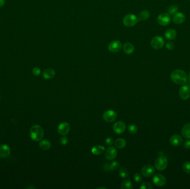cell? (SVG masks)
Wrapping results in <instances>:
<instances>
[{
  "label": "cell",
  "instance_id": "f546056e",
  "mask_svg": "<svg viewBox=\"0 0 190 189\" xmlns=\"http://www.w3.org/2000/svg\"><path fill=\"white\" fill-rule=\"evenodd\" d=\"M128 130L129 132V133L132 134H135L137 133L138 131V128L136 125H134V124H131L128 126Z\"/></svg>",
  "mask_w": 190,
  "mask_h": 189
},
{
  "label": "cell",
  "instance_id": "cb8c5ba5",
  "mask_svg": "<svg viewBox=\"0 0 190 189\" xmlns=\"http://www.w3.org/2000/svg\"><path fill=\"white\" fill-rule=\"evenodd\" d=\"M115 147L118 149H123L126 146V141L123 138H119L115 142Z\"/></svg>",
  "mask_w": 190,
  "mask_h": 189
},
{
  "label": "cell",
  "instance_id": "836d02e7",
  "mask_svg": "<svg viewBox=\"0 0 190 189\" xmlns=\"http://www.w3.org/2000/svg\"><path fill=\"white\" fill-rule=\"evenodd\" d=\"M105 143L108 146H112L114 143V140L111 137H108L106 139Z\"/></svg>",
  "mask_w": 190,
  "mask_h": 189
},
{
  "label": "cell",
  "instance_id": "60d3db41",
  "mask_svg": "<svg viewBox=\"0 0 190 189\" xmlns=\"http://www.w3.org/2000/svg\"><path fill=\"white\" fill-rule=\"evenodd\" d=\"M106 189V187H97V189Z\"/></svg>",
  "mask_w": 190,
  "mask_h": 189
},
{
  "label": "cell",
  "instance_id": "b9f144b4",
  "mask_svg": "<svg viewBox=\"0 0 190 189\" xmlns=\"http://www.w3.org/2000/svg\"><path fill=\"white\" fill-rule=\"evenodd\" d=\"M188 79H189L190 82V73L189 74V76H188Z\"/></svg>",
  "mask_w": 190,
  "mask_h": 189
},
{
  "label": "cell",
  "instance_id": "ac0fdd59",
  "mask_svg": "<svg viewBox=\"0 0 190 189\" xmlns=\"http://www.w3.org/2000/svg\"><path fill=\"white\" fill-rule=\"evenodd\" d=\"M164 36L166 39L169 41H172L176 38L177 36V32L174 29L169 28L166 31Z\"/></svg>",
  "mask_w": 190,
  "mask_h": 189
},
{
  "label": "cell",
  "instance_id": "7c38bea8",
  "mask_svg": "<svg viewBox=\"0 0 190 189\" xmlns=\"http://www.w3.org/2000/svg\"><path fill=\"white\" fill-rule=\"evenodd\" d=\"M179 97L182 100H187L190 97V87L188 85H183L180 88L179 91Z\"/></svg>",
  "mask_w": 190,
  "mask_h": 189
},
{
  "label": "cell",
  "instance_id": "d6986e66",
  "mask_svg": "<svg viewBox=\"0 0 190 189\" xmlns=\"http://www.w3.org/2000/svg\"><path fill=\"white\" fill-rule=\"evenodd\" d=\"M56 75V72L52 68H48L44 70L42 73V77L45 79H51Z\"/></svg>",
  "mask_w": 190,
  "mask_h": 189
},
{
  "label": "cell",
  "instance_id": "9c48e42d",
  "mask_svg": "<svg viewBox=\"0 0 190 189\" xmlns=\"http://www.w3.org/2000/svg\"><path fill=\"white\" fill-rule=\"evenodd\" d=\"M122 48V43L119 41H114L111 42L109 45L108 48L111 52H119Z\"/></svg>",
  "mask_w": 190,
  "mask_h": 189
},
{
  "label": "cell",
  "instance_id": "9a60e30c",
  "mask_svg": "<svg viewBox=\"0 0 190 189\" xmlns=\"http://www.w3.org/2000/svg\"><path fill=\"white\" fill-rule=\"evenodd\" d=\"M105 156V158L109 160H114L117 156V151L115 147H109L106 151Z\"/></svg>",
  "mask_w": 190,
  "mask_h": 189
},
{
  "label": "cell",
  "instance_id": "ab89813d",
  "mask_svg": "<svg viewBox=\"0 0 190 189\" xmlns=\"http://www.w3.org/2000/svg\"><path fill=\"white\" fill-rule=\"evenodd\" d=\"M5 4V0H0V7H2Z\"/></svg>",
  "mask_w": 190,
  "mask_h": 189
},
{
  "label": "cell",
  "instance_id": "277c9868",
  "mask_svg": "<svg viewBox=\"0 0 190 189\" xmlns=\"http://www.w3.org/2000/svg\"><path fill=\"white\" fill-rule=\"evenodd\" d=\"M168 165L167 159L165 156H159L155 160V168L158 171H163L167 168Z\"/></svg>",
  "mask_w": 190,
  "mask_h": 189
},
{
  "label": "cell",
  "instance_id": "8992f818",
  "mask_svg": "<svg viewBox=\"0 0 190 189\" xmlns=\"http://www.w3.org/2000/svg\"><path fill=\"white\" fill-rule=\"evenodd\" d=\"M171 21L170 14L168 13H162L160 14L157 17V22L159 25L163 26L169 25Z\"/></svg>",
  "mask_w": 190,
  "mask_h": 189
},
{
  "label": "cell",
  "instance_id": "5b68a950",
  "mask_svg": "<svg viewBox=\"0 0 190 189\" xmlns=\"http://www.w3.org/2000/svg\"><path fill=\"white\" fill-rule=\"evenodd\" d=\"M165 45V41L163 37L157 36H155L152 39L151 41V46L154 49H161Z\"/></svg>",
  "mask_w": 190,
  "mask_h": 189
},
{
  "label": "cell",
  "instance_id": "f35d334b",
  "mask_svg": "<svg viewBox=\"0 0 190 189\" xmlns=\"http://www.w3.org/2000/svg\"><path fill=\"white\" fill-rule=\"evenodd\" d=\"M103 169L104 170L108 172V171H110V168H109V163H106L103 166Z\"/></svg>",
  "mask_w": 190,
  "mask_h": 189
},
{
  "label": "cell",
  "instance_id": "d4e9b609",
  "mask_svg": "<svg viewBox=\"0 0 190 189\" xmlns=\"http://www.w3.org/2000/svg\"><path fill=\"white\" fill-rule=\"evenodd\" d=\"M150 16V13L147 10L142 11L139 14L138 21H146L148 20Z\"/></svg>",
  "mask_w": 190,
  "mask_h": 189
},
{
  "label": "cell",
  "instance_id": "8fae6325",
  "mask_svg": "<svg viewBox=\"0 0 190 189\" xmlns=\"http://www.w3.org/2000/svg\"><path fill=\"white\" fill-rule=\"evenodd\" d=\"M126 124L123 122L119 121L114 123L113 125V130L115 133L117 134H123L126 130Z\"/></svg>",
  "mask_w": 190,
  "mask_h": 189
},
{
  "label": "cell",
  "instance_id": "6da1fadb",
  "mask_svg": "<svg viewBox=\"0 0 190 189\" xmlns=\"http://www.w3.org/2000/svg\"><path fill=\"white\" fill-rule=\"evenodd\" d=\"M171 79L175 84L183 85L187 82V76L183 70H173L171 74Z\"/></svg>",
  "mask_w": 190,
  "mask_h": 189
},
{
  "label": "cell",
  "instance_id": "4dcf8cb0",
  "mask_svg": "<svg viewBox=\"0 0 190 189\" xmlns=\"http://www.w3.org/2000/svg\"><path fill=\"white\" fill-rule=\"evenodd\" d=\"M182 169L183 171L185 172L187 174H190V161H186L183 163L182 166Z\"/></svg>",
  "mask_w": 190,
  "mask_h": 189
},
{
  "label": "cell",
  "instance_id": "7402d4cb",
  "mask_svg": "<svg viewBox=\"0 0 190 189\" xmlns=\"http://www.w3.org/2000/svg\"><path fill=\"white\" fill-rule=\"evenodd\" d=\"M105 150V148L104 147L101 145H95L94 147H92L91 152L92 154L94 155H101L102 154Z\"/></svg>",
  "mask_w": 190,
  "mask_h": 189
},
{
  "label": "cell",
  "instance_id": "e0dca14e",
  "mask_svg": "<svg viewBox=\"0 0 190 189\" xmlns=\"http://www.w3.org/2000/svg\"><path fill=\"white\" fill-rule=\"evenodd\" d=\"M182 138L179 135H173L169 139L170 144L174 147H179L182 143Z\"/></svg>",
  "mask_w": 190,
  "mask_h": 189
},
{
  "label": "cell",
  "instance_id": "1f68e13d",
  "mask_svg": "<svg viewBox=\"0 0 190 189\" xmlns=\"http://www.w3.org/2000/svg\"><path fill=\"white\" fill-rule=\"evenodd\" d=\"M140 189H153V186L150 182H143L140 186Z\"/></svg>",
  "mask_w": 190,
  "mask_h": 189
},
{
  "label": "cell",
  "instance_id": "d6a6232c",
  "mask_svg": "<svg viewBox=\"0 0 190 189\" xmlns=\"http://www.w3.org/2000/svg\"><path fill=\"white\" fill-rule=\"evenodd\" d=\"M134 179L136 182H140L142 180V176L140 174L136 173L134 175Z\"/></svg>",
  "mask_w": 190,
  "mask_h": 189
},
{
  "label": "cell",
  "instance_id": "74e56055",
  "mask_svg": "<svg viewBox=\"0 0 190 189\" xmlns=\"http://www.w3.org/2000/svg\"><path fill=\"white\" fill-rule=\"evenodd\" d=\"M183 147L186 149H190V140H186L183 144Z\"/></svg>",
  "mask_w": 190,
  "mask_h": 189
},
{
  "label": "cell",
  "instance_id": "5bb4252c",
  "mask_svg": "<svg viewBox=\"0 0 190 189\" xmlns=\"http://www.w3.org/2000/svg\"><path fill=\"white\" fill-rule=\"evenodd\" d=\"M173 22L177 25L182 24L186 21V16L182 12H176L173 14Z\"/></svg>",
  "mask_w": 190,
  "mask_h": 189
},
{
  "label": "cell",
  "instance_id": "603a6c76",
  "mask_svg": "<svg viewBox=\"0 0 190 189\" xmlns=\"http://www.w3.org/2000/svg\"><path fill=\"white\" fill-rule=\"evenodd\" d=\"M40 147L44 150H47L49 149V148L51 147V143L49 140L47 139H44L40 141Z\"/></svg>",
  "mask_w": 190,
  "mask_h": 189
},
{
  "label": "cell",
  "instance_id": "f1b7e54d",
  "mask_svg": "<svg viewBox=\"0 0 190 189\" xmlns=\"http://www.w3.org/2000/svg\"><path fill=\"white\" fill-rule=\"evenodd\" d=\"M120 167V164L118 161H113L111 163H109L110 170H116Z\"/></svg>",
  "mask_w": 190,
  "mask_h": 189
},
{
  "label": "cell",
  "instance_id": "44dd1931",
  "mask_svg": "<svg viewBox=\"0 0 190 189\" xmlns=\"http://www.w3.org/2000/svg\"><path fill=\"white\" fill-rule=\"evenodd\" d=\"M123 51L127 54H132L134 52V46L130 43H126L123 46Z\"/></svg>",
  "mask_w": 190,
  "mask_h": 189
},
{
  "label": "cell",
  "instance_id": "7bdbcfd3",
  "mask_svg": "<svg viewBox=\"0 0 190 189\" xmlns=\"http://www.w3.org/2000/svg\"><path fill=\"white\" fill-rule=\"evenodd\" d=\"M0 98H1V97H0Z\"/></svg>",
  "mask_w": 190,
  "mask_h": 189
},
{
  "label": "cell",
  "instance_id": "30bf717a",
  "mask_svg": "<svg viewBox=\"0 0 190 189\" xmlns=\"http://www.w3.org/2000/svg\"><path fill=\"white\" fill-rule=\"evenodd\" d=\"M141 172L144 177L149 178L154 175L155 169L152 165H146L141 169Z\"/></svg>",
  "mask_w": 190,
  "mask_h": 189
},
{
  "label": "cell",
  "instance_id": "3957f363",
  "mask_svg": "<svg viewBox=\"0 0 190 189\" xmlns=\"http://www.w3.org/2000/svg\"><path fill=\"white\" fill-rule=\"evenodd\" d=\"M138 18L134 14L126 15L123 19V25L127 27H131L137 24Z\"/></svg>",
  "mask_w": 190,
  "mask_h": 189
},
{
  "label": "cell",
  "instance_id": "4fadbf2b",
  "mask_svg": "<svg viewBox=\"0 0 190 189\" xmlns=\"http://www.w3.org/2000/svg\"><path fill=\"white\" fill-rule=\"evenodd\" d=\"M70 130V125L67 122H62L58 126V133L61 135H66Z\"/></svg>",
  "mask_w": 190,
  "mask_h": 189
},
{
  "label": "cell",
  "instance_id": "7a4b0ae2",
  "mask_svg": "<svg viewBox=\"0 0 190 189\" xmlns=\"http://www.w3.org/2000/svg\"><path fill=\"white\" fill-rule=\"evenodd\" d=\"M43 135V130L39 125H34L30 129V137L32 140L35 141H39L42 140Z\"/></svg>",
  "mask_w": 190,
  "mask_h": 189
},
{
  "label": "cell",
  "instance_id": "4316f807",
  "mask_svg": "<svg viewBox=\"0 0 190 189\" xmlns=\"http://www.w3.org/2000/svg\"><path fill=\"white\" fill-rule=\"evenodd\" d=\"M119 174H120L121 178L125 179V178H126L128 176L129 172H128V170H127V169L125 168V167H122L119 170Z\"/></svg>",
  "mask_w": 190,
  "mask_h": 189
},
{
  "label": "cell",
  "instance_id": "d590c367",
  "mask_svg": "<svg viewBox=\"0 0 190 189\" xmlns=\"http://www.w3.org/2000/svg\"><path fill=\"white\" fill-rule=\"evenodd\" d=\"M68 142V139L67 137L63 135L60 139V143L62 145H66Z\"/></svg>",
  "mask_w": 190,
  "mask_h": 189
},
{
  "label": "cell",
  "instance_id": "484cf974",
  "mask_svg": "<svg viewBox=\"0 0 190 189\" xmlns=\"http://www.w3.org/2000/svg\"><path fill=\"white\" fill-rule=\"evenodd\" d=\"M120 187L121 189H132L133 185L132 182L129 180H124L122 182Z\"/></svg>",
  "mask_w": 190,
  "mask_h": 189
},
{
  "label": "cell",
  "instance_id": "e575fe53",
  "mask_svg": "<svg viewBox=\"0 0 190 189\" xmlns=\"http://www.w3.org/2000/svg\"><path fill=\"white\" fill-rule=\"evenodd\" d=\"M166 47L169 51H173V49H174V48H175L174 43L172 42H167L166 43Z\"/></svg>",
  "mask_w": 190,
  "mask_h": 189
},
{
  "label": "cell",
  "instance_id": "83f0119b",
  "mask_svg": "<svg viewBox=\"0 0 190 189\" xmlns=\"http://www.w3.org/2000/svg\"><path fill=\"white\" fill-rule=\"evenodd\" d=\"M179 9V7H178L177 5H172V6H169V8H168V10H167V11H168V14H171V15H173V14H175V13L178 12Z\"/></svg>",
  "mask_w": 190,
  "mask_h": 189
},
{
  "label": "cell",
  "instance_id": "ba28073f",
  "mask_svg": "<svg viewBox=\"0 0 190 189\" xmlns=\"http://www.w3.org/2000/svg\"><path fill=\"white\" fill-rule=\"evenodd\" d=\"M152 180L155 185L158 187L163 186L166 183V179L165 177L160 174H157L154 175Z\"/></svg>",
  "mask_w": 190,
  "mask_h": 189
},
{
  "label": "cell",
  "instance_id": "8d00e7d4",
  "mask_svg": "<svg viewBox=\"0 0 190 189\" xmlns=\"http://www.w3.org/2000/svg\"><path fill=\"white\" fill-rule=\"evenodd\" d=\"M32 73H33V74L34 76H39L40 75V74H41V70H40V69L39 68L35 67V68H34L33 69Z\"/></svg>",
  "mask_w": 190,
  "mask_h": 189
},
{
  "label": "cell",
  "instance_id": "ffe728a7",
  "mask_svg": "<svg viewBox=\"0 0 190 189\" xmlns=\"http://www.w3.org/2000/svg\"><path fill=\"white\" fill-rule=\"evenodd\" d=\"M181 134L185 138L190 139V123H187L183 126L181 130Z\"/></svg>",
  "mask_w": 190,
  "mask_h": 189
},
{
  "label": "cell",
  "instance_id": "2e32d148",
  "mask_svg": "<svg viewBox=\"0 0 190 189\" xmlns=\"http://www.w3.org/2000/svg\"><path fill=\"white\" fill-rule=\"evenodd\" d=\"M11 150L10 147L6 144H2L0 145V157L6 158L10 155Z\"/></svg>",
  "mask_w": 190,
  "mask_h": 189
},
{
  "label": "cell",
  "instance_id": "52a82bcc",
  "mask_svg": "<svg viewBox=\"0 0 190 189\" xmlns=\"http://www.w3.org/2000/svg\"><path fill=\"white\" fill-rule=\"evenodd\" d=\"M103 119L107 123H112L115 121L117 114L116 112L112 110H108L103 114Z\"/></svg>",
  "mask_w": 190,
  "mask_h": 189
}]
</instances>
